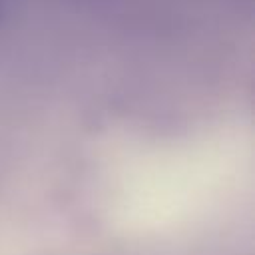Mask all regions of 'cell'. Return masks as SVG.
<instances>
[{
    "instance_id": "6da1fadb",
    "label": "cell",
    "mask_w": 255,
    "mask_h": 255,
    "mask_svg": "<svg viewBox=\"0 0 255 255\" xmlns=\"http://www.w3.org/2000/svg\"><path fill=\"white\" fill-rule=\"evenodd\" d=\"M2 18H4V6H2V0H0V24H2Z\"/></svg>"
}]
</instances>
